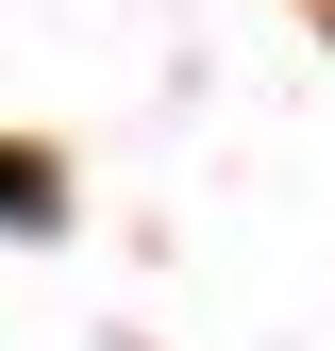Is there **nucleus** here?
Instances as JSON below:
<instances>
[{"label": "nucleus", "instance_id": "obj_1", "mask_svg": "<svg viewBox=\"0 0 335 351\" xmlns=\"http://www.w3.org/2000/svg\"><path fill=\"white\" fill-rule=\"evenodd\" d=\"M0 217H17V234H51V217H67V184H51L34 151H0Z\"/></svg>", "mask_w": 335, "mask_h": 351}]
</instances>
